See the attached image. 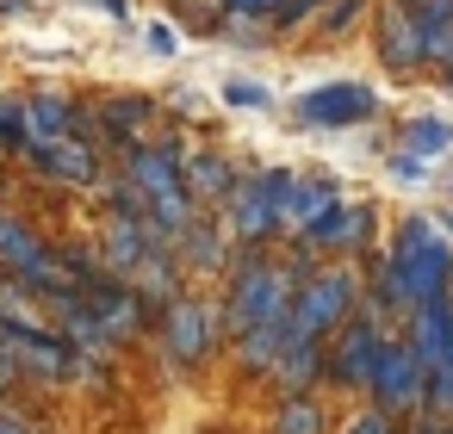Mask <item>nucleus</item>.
Wrapping results in <instances>:
<instances>
[{
    "label": "nucleus",
    "mask_w": 453,
    "mask_h": 434,
    "mask_svg": "<svg viewBox=\"0 0 453 434\" xmlns=\"http://www.w3.org/2000/svg\"><path fill=\"white\" fill-rule=\"evenodd\" d=\"M174 242H180V248H187V261H193V267H199V273H211V267H218V261H224V236H218V230H211V224H205V217H193V224H187V230H180V236H174Z\"/></svg>",
    "instance_id": "obj_15"
},
{
    "label": "nucleus",
    "mask_w": 453,
    "mask_h": 434,
    "mask_svg": "<svg viewBox=\"0 0 453 434\" xmlns=\"http://www.w3.org/2000/svg\"><path fill=\"white\" fill-rule=\"evenodd\" d=\"M447 193H453V174H447Z\"/></svg>",
    "instance_id": "obj_27"
},
{
    "label": "nucleus",
    "mask_w": 453,
    "mask_h": 434,
    "mask_svg": "<svg viewBox=\"0 0 453 434\" xmlns=\"http://www.w3.org/2000/svg\"><path fill=\"white\" fill-rule=\"evenodd\" d=\"M273 434H323V409H317V397H311V391H292L286 409H280V422H273Z\"/></svg>",
    "instance_id": "obj_16"
},
{
    "label": "nucleus",
    "mask_w": 453,
    "mask_h": 434,
    "mask_svg": "<svg viewBox=\"0 0 453 434\" xmlns=\"http://www.w3.org/2000/svg\"><path fill=\"white\" fill-rule=\"evenodd\" d=\"M304 236H311L317 248H354V242H366V236H372V211H366V205H342V199H335V211H329V217H317Z\"/></svg>",
    "instance_id": "obj_12"
},
{
    "label": "nucleus",
    "mask_w": 453,
    "mask_h": 434,
    "mask_svg": "<svg viewBox=\"0 0 453 434\" xmlns=\"http://www.w3.org/2000/svg\"><path fill=\"white\" fill-rule=\"evenodd\" d=\"M379 347H385L379 316H360V310H354V316L342 323L335 347H323V366H329V378H335V385H366V378H372Z\"/></svg>",
    "instance_id": "obj_5"
},
{
    "label": "nucleus",
    "mask_w": 453,
    "mask_h": 434,
    "mask_svg": "<svg viewBox=\"0 0 453 434\" xmlns=\"http://www.w3.org/2000/svg\"><path fill=\"white\" fill-rule=\"evenodd\" d=\"M0 434H26V428H13V422H0Z\"/></svg>",
    "instance_id": "obj_26"
},
{
    "label": "nucleus",
    "mask_w": 453,
    "mask_h": 434,
    "mask_svg": "<svg viewBox=\"0 0 453 434\" xmlns=\"http://www.w3.org/2000/svg\"><path fill=\"white\" fill-rule=\"evenodd\" d=\"M348 434H391V415H385V409H372V415H360Z\"/></svg>",
    "instance_id": "obj_22"
},
{
    "label": "nucleus",
    "mask_w": 453,
    "mask_h": 434,
    "mask_svg": "<svg viewBox=\"0 0 453 434\" xmlns=\"http://www.w3.org/2000/svg\"><path fill=\"white\" fill-rule=\"evenodd\" d=\"M354 298H360V279H354L348 267L311 273V279H298V292H292V304H286V329L323 341L329 329H342V323L354 316Z\"/></svg>",
    "instance_id": "obj_2"
},
{
    "label": "nucleus",
    "mask_w": 453,
    "mask_h": 434,
    "mask_svg": "<svg viewBox=\"0 0 453 434\" xmlns=\"http://www.w3.org/2000/svg\"><path fill=\"white\" fill-rule=\"evenodd\" d=\"M286 391H304V385H317V372H323V341L317 335H292L286 329V341H280V354H273V366H267Z\"/></svg>",
    "instance_id": "obj_9"
},
{
    "label": "nucleus",
    "mask_w": 453,
    "mask_h": 434,
    "mask_svg": "<svg viewBox=\"0 0 453 434\" xmlns=\"http://www.w3.org/2000/svg\"><path fill=\"white\" fill-rule=\"evenodd\" d=\"M298 118H304V125H323V131L360 125V118H372V88H360V81L311 88V94H298Z\"/></svg>",
    "instance_id": "obj_7"
},
{
    "label": "nucleus",
    "mask_w": 453,
    "mask_h": 434,
    "mask_svg": "<svg viewBox=\"0 0 453 434\" xmlns=\"http://www.w3.org/2000/svg\"><path fill=\"white\" fill-rule=\"evenodd\" d=\"M162 341H168V354L187 360V366L205 360V347H211V316H205V304H199V298H168Z\"/></svg>",
    "instance_id": "obj_8"
},
{
    "label": "nucleus",
    "mask_w": 453,
    "mask_h": 434,
    "mask_svg": "<svg viewBox=\"0 0 453 434\" xmlns=\"http://www.w3.org/2000/svg\"><path fill=\"white\" fill-rule=\"evenodd\" d=\"M335 211V187L329 180H286V205H280V224L286 230H311L317 217H329Z\"/></svg>",
    "instance_id": "obj_11"
},
{
    "label": "nucleus",
    "mask_w": 453,
    "mask_h": 434,
    "mask_svg": "<svg viewBox=\"0 0 453 434\" xmlns=\"http://www.w3.org/2000/svg\"><path fill=\"white\" fill-rule=\"evenodd\" d=\"M224 100H230V106H242V112H261V106H267V88H255V81H230V88H224Z\"/></svg>",
    "instance_id": "obj_21"
},
{
    "label": "nucleus",
    "mask_w": 453,
    "mask_h": 434,
    "mask_svg": "<svg viewBox=\"0 0 453 434\" xmlns=\"http://www.w3.org/2000/svg\"><path fill=\"white\" fill-rule=\"evenodd\" d=\"M372 397H379V409L385 415H397V409H422V385H428V366H422V354L410 347V341H385L379 347V360H372Z\"/></svg>",
    "instance_id": "obj_4"
},
{
    "label": "nucleus",
    "mask_w": 453,
    "mask_h": 434,
    "mask_svg": "<svg viewBox=\"0 0 453 434\" xmlns=\"http://www.w3.org/2000/svg\"><path fill=\"white\" fill-rule=\"evenodd\" d=\"M224 7H230V13H267L273 0H224Z\"/></svg>",
    "instance_id": "obj_24"
},
{
    "label": "nucleus",
    "mask_w": 453,
    "mask_h": 434,
    "mask_svg": "<svg viewBox=\"0 0 453 434\" xmlns=\"http://www.w3.org/2000/svg\"><path fill=\"white\" fill-rule=\"evenodd\" d=\"M180 187H187V199L199 205V199H224L236 180H230L224 156H180Z\"/></svg>",
    "instance_id": "obj_13"
},
{
    "label": "nucleus",
    "mask_w": 453,
    "mask_h": 434,
    "mask_svg": "<svg viewBox=\"0 0 453 434\" xmlns=\"http://www.w3.org/2000/svg\"><path fill=\"white\" fill-rule=\"evenodd\" d=\"M298 292V273L249 261L230 286V329H255V323H286V304Z\"/></svg>",
    "instance_id": "obj_3"
},
{
    "label": "nucleus",
    "mask_w": 453,
    "mask_h": 434,
    "mask_svg": "<svg viewBox=\"0 0 453 434\" xmlns=\"http://www.w3.org/2000/svg\"><path fill=\"white\" fill-rule=\"evenodd\" d=\"M44 162H50L57 174H69V180H94V174H100V162H94L81 143H50V149H44Z\"/></svg>",
    "instance_id": "obj_18"
},
{
    "label": "nucleus",
    "mask_w": 453,
    "mask_h": 434,
    "mask_svg": "<svg viewBox=\"0 0 453 434\" xmlns=\"http://www.w3.org/2000/svg\"><path fill=\"white\" fill-rule=\"evenodd\" d=\"M385 267H391V279H397L410 310L416 304H441L447 286H453V255H447V242H441V230L428 217H410L397 230V248L385 255Z\"/></svg>",
    "instance_id": "obj_1"
},
{
    "label": "nucleus",
    "mask_w": 453,
    "mask_h": 434,
    "mask_svg": "<svg viewBox=\"0 0 453 434\" xmlns=\"http://www.w3.org/2000/svg\"><path fill=\"white\" fill-rule=\"evenodd\" d=\"M32 131H38V137H63V131H69L63 100H38V106H32Z\"/></svg>",
    "instance_id": "obj_20"
},
{
    "label": "nucleus",
    "mask_w": 453,
    "mask_h": 434,
    "mask_svg": "<svg viewBox=\"0 0 453 434\" xmlns=\"http://www.w3.org/2000/svg\"><path fill=\"white\" fill-rule=\"evenodd\" d=\"M242 341H236V360L249 366V372H267L273 366V354H280V341H286V323H255V329H236Z\"/></svg>",
    "instance_id": "obj_14"
},
{
    "label": "nucleus",
    "mask_w": 453,
    "mask_h": 434,
    "mask_svg": "<svg viewBox=\"0 0 453 434\" xmlns=\"http://www.w3.org/2000/svg\"><path fill=\"white\" fill-rule=\"evenodd\" d=\"M150 44H156L162 57H174V32H168V26H150Z\"/></svg>",
    "instance_id": "obj_23"
},
{
    "label": "nucleus",
    "mask_w": 453,
    "mask_h": 434,
    "mask_svg": "<svg viewBox=\"0 0 453 434\" xmlns=\"http://www.w3.org/2000/svg\"><path fill=\"white\" fill-rule=\"evenodd\" d=\"M447 143H453V125H441V118H416V125L403 131V149H410V156H422V162H428V156H441Z\"/></svg>",
    "instance_id": "obj_17"
},
{
    "label": "nucleus",
    "mask_w": 453,
    "mask_h": 434,
    "mask_svg": "<svg viewBox=\"0 0 453 434\" xmlns=\"http://www.w3.org/2000/svg\"><path fill=\"white\" fill-rule=\"evenodd\" d=\"M286 180H292V174H255V180L230 187V224H236V236H249V242H255V236L280 230Z\"/></svg>",
    "instance_id": "obj_6"
},
{
    "label": "nucleus",
    "mask_w": 453,
    "mask_h": 434,
    "mask_svg": "<svg viewBox=\"0 0 453 434\" xmlns=\"http://www.w3.org/2000/svg\"><path fill=\"white\" fill-rule=\"evenodd\" d=\"M100 7H106V13H119V7H125V0H100Z\"/></svg>",
    "instance_id": "obj_25"
},
{
    "label": "nucleus",
    "mask_w": 453,
    "mask_h": 434,
    "mask_svg": "<svg viewBox=\"0 0 453 434\" xmlns=\"http://www.w3.org/2000/svg\"><path fill=\"white\" fill-rule=\"evenodd\" d=\"M143 118H150V106H143V100H119V106H106V131H112V137H125V143H137Z\"/></svg>",
    "instance_id": "obj_19"
},
{
    "label": "nucleus",
    "mask_w": 453,
    "mask_h": 434,
    "mask_svg": "<svg viewBox=\"0 0 453 434\" xmlns=\"http://www.w3.org/2000/svg\"><path fill=\"white\" fill-rule=\"evenodd\" d=\"M379 57H385L391 69H410V63H422V57H428V50H422L416 7H391V13L379 19Z\"/></svg>",
    "instance_id": "obj_10"
}]
</instances>
